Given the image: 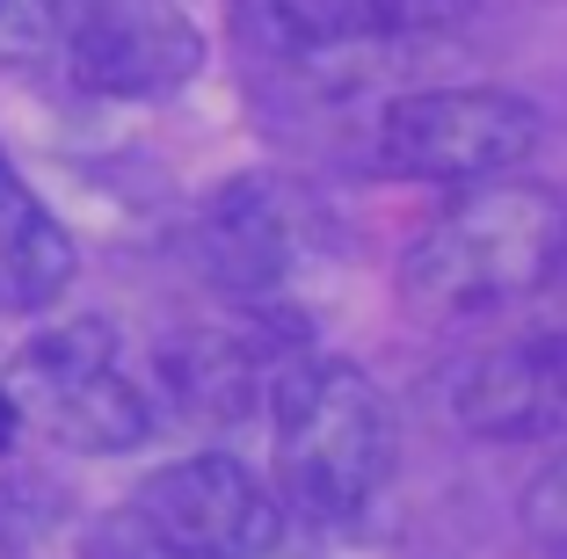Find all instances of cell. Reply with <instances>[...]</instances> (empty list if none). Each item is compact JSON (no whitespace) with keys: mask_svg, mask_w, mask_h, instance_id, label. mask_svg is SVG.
<instances>
[{"mask_svg":"<svg viewBox=\"0 0 567 559\" xmlns=\"http://www.w3.org/2000/svg\"><path fill=\"white\" fill-rule=\"evenodd\" d=\"M567 262V197L538 182H473L401 255V306L415 320H487L538 298Z\"/></svg>","mask_w":567,"mask_h":559,"instance_id":"obj_1","label":"cell"},{"mask_svg":"<svg viewBox=\"0 0 567 559\" xmlns=\"http://www.w3.org/2000/svg\"><path fill=\"white\" fill-rule=\"evenodd\" d=\"M204 66V37L175 0H0V73L66 95L146 102Z\"/></svg>","mask_w":567,"mask_h":559,"instance_id":"obj_2","label":"cell"},{"mask_svg":"<svg viewBox=\"0 0 567 559\" xmlns=\"http://www.w3.org/2000/svg\"><path fill=\"white\" fill-rule=\"evenodd\" d=\"M277 422V509L306 524H350L393 473V414L342 356H306L269 379Z\"/></svg>","mask_w":567,"mask_h":559,"instance_id":"obj_3","label":"cell"},{"mask_svg":"<svg viewBox=\"0 0 567 559\" xmlns=\"http://www.w3.org/2000/svg\"><path fill=\"white\" fill-rule=\"evenodd\" d=\"M0 393L16 400L30 428H44L66 451H87V458L138 451L153 436V393L132 379L110 320H59V328L30 334Z\"/></svg>","mask_w":567,"mask_h":559,"instance_id":"obj_4","label":"cell"},{"mask_svg":"<svg viewBox=\"0 0 567 559\" xmlns=\"http://www.w3.org/2000/svg\"><path fill=\"white\" fill-rule=\"evenodd\" d=\"M546 138V116L509 87H415L364 132V167L385 182H502Z\"/></svg>","mask_w":567,"mask_h":559,"instance_id":"obj_5","label":"cell"},{"mask_svg":"<svg viewBox=\"0 0 567 559\" xmlns=\"http://www.w3.org/2000/svg\"><path fill=\"white\" fill-rule=\"evenodd\" d=\"M473 0H234V30L262 66H350L385 44H415L466 22Z\"/></svg>","mask_w":567,"mask_h":559,"instance_id":"obj_6","label":"cell"},{"mask_svg":"<svg viewBox=\"0 0 567 559\" xmlns=\"http://www.w3.org/2000/svg\"><path fill=\"white\" fill-rule=\"evenodd\" d=\"M444 414L487 444H532L567 436V320L560 328H517L502 342L451 363Z\"/></svg>","mask_w":567,"mask_h":559,"instance_id":"obj_7","label":"cell"},{"mask_svg":"<svg viewBox=\"0 0 567 559\" xmlns=\"http://www.w3.org/2000/svg\"><path fill=\"white\" fill-rule=\"evenodd\" d=\"M132 501L153 524H167L183 545H197L204 559H269L284 530L277 494L226 451H197V458L161 465Z\"/></svg>","mask_w":567,"mask_h":559,"instance_id":"obj_8","label":"cell"},{"mask_svg":"<svg viewBox=\"0 0 567 559\" xmlns=\"http://www.w3.org/2000/svg\"><path fill=\"white\" fill-rule=\"evenodd\" d=\"M197 255H204L218 291H234V298L277 291L284 269H291V218H284L277 182H262V175L226 182V189L204 204Z\"/></svg>","mask_w":567,"mask_h":559,"instance_id":"obj_9","label":"cell"},{"mask_svg":"<svg viewBox=\"0 0 567 559\" xmlns=\"http://www.w3.org/2000/svg\"><path fill=\"white\" fill-rule=\"evenodd\" d=\"M73 283V240L0 153V313H44Z\"/></svg>","mask_w":567,"mask_h":559,"instance_id":"obj_10","label":"cell"},{"mask_svg":"<svg viewBox=\"0 0 567 559\" xmlns=\"http://www.w3.org/2000/svg\"><path fill=\"white\" fill-rule=\"evenodd\" d=\"M161 385L189 422H234L262 393V363L234 334H183L161 349Z\"/></svg>","mask_w":567,"mask_h":559,"instance_id":"obj_11","label":"cell"},{"mask_svg":"<svg viewBox=\"0 0 567 559\" xmlns=\"http://www.w3.org/2000/svg\"><path fill=\"white\" fill-rule=\"evenodd\" d=\"M81 559H204L197 545H183L167 524H153L138 501H124V509H110L95 530H87Z\"/></svg>","mask_w":567,"mask_h":559,"instance_id":"obj_12","label":"cell"},{"mask_svg":"<svg viewBox=\"0 0 567 559\" xmlns=\"http://www.w3.org/2000/svg\"><path fill=\"white\" fill-rule=\"evenodd\" d=\"M16 428H22V414H16V400H8V393H0V451H8V444H16Z\"/></svg>","mask_w":567,"mask_h":559,"instance_id":"obj_13","label":"cell"},{"mask_svg":"<svg viewBox=\"0 0 567 559\" xmlns=\"http://www.w3.org/2000/svg\"><path fill=\"white\" fill-rule=\"evenodd\" d=\"M553 559H567V545H560V552H553Z\"/></svg>","mask_w":567,"mask_h":559,"instance_id":"obj_14","label":"cell"}]
</instances>
